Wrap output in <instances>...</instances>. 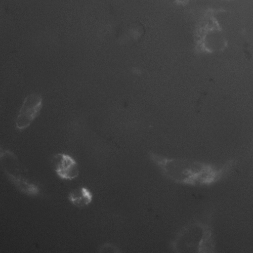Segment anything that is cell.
<instances>
[{
    "instance_id": "obj_1",
    "label": "cell",
    "mask_w": 253,
    "mask_h": 253,
    "mask_svg": "<svg viewBox=\"0 0 253 253\" xmlns=\"http://www.w3.org/2000/svg\"><path fill=\"white\" fill-rule=\"evenodd\" d=\"M151 161L168 179L189 186H209L218 181L235 165L229 160L221 167L205 162L187 159L169 158L156 153H149Z\"/></svg>"
},
{
    "instance_id": "obj_2",
    "label": "cell",
    "mask_w": 253,
    "mask_h": 253,
    "mask_svg": "<svg viewBox=\"0 0 253 253\" xmlns=\"http://www.w3.org/2000/svg\"><path fill=\"white\" fill-rule=\"evenodd\" d=\"M220 9L211 8L202 16L196 34L197 48L202 52L222 50L227 45L226 33L218 18Z\"/></svg>"
},
{
    "instance_id": "obj_3",
    "label": "cell",
    "mask_w": 253,
    "mask_h": 253,
    "mask_svg": "<svg viewBox=\"0 0 253 253\" xmlns=\"http://www.w3.org/2000/svg\"><path fill=\"white\" fill-rule=\"evenodd\" d=\"M206 224L196 222L183 228L176 236L172 244L175 252L204 253L205 243L207 234Z\"/></svg>"
},
{
    "instance_id": "obj_4",
    "label": "cell",
    "mask_w": 253,
    "mask_h": 253,
    "mask_svg": "<svg viewBox=\"0 0 253 253\" xmlns=\"http://www.w3.org/2000/svg\"><path fill=\"white\" fill-rule=\"evenodd\" d=\"M42 103V98L39 94L31 93L25 97L16 120L18 129L22 130L30 126L40 114Z\"/></svg>"
},
{
    "instance_id": "obj_5",
    "label": "cell",
    "mask_w": 253,
    "mask_h": 253,
    "mask_svg": "<svg viewBox=\"0 0 253 253\" xmlns=\"http://www.w3.org/2000/svg\"><path fill=\"white\" fill-rule=\"evenodd\" d=\"M54 169L61 179L72 180L79 175V169L75 160L69 155L58 153L53 158Z\"/></svg>"
},
{
    "instance_id": "obj_6",
    "label": "cell",
    "mask_w": 253,
    "mask_h": 253,
    "mask_svg": "<svg viewBox=\"0 0 253 253\" xmlns=\"http://www.w3.org/2000/svg\"><path fill=\"white\" fill-rule=\"evenodd\" d=\"M68 198L76 207L83 208L91 202L92 194L87 188L81 187L72 190L69 193Z\"/></svg>"
},
{
    "instance_id": "obj_7",
    "label": "cell",
    "mask_w": 253,
    "mask_h": 253,
    "mask_svg": "<svg viewBox=\"0 0 253 253\" xmlns=\"http://www.w3.org/2000/svg\"></svg>"
}]
</instances>
